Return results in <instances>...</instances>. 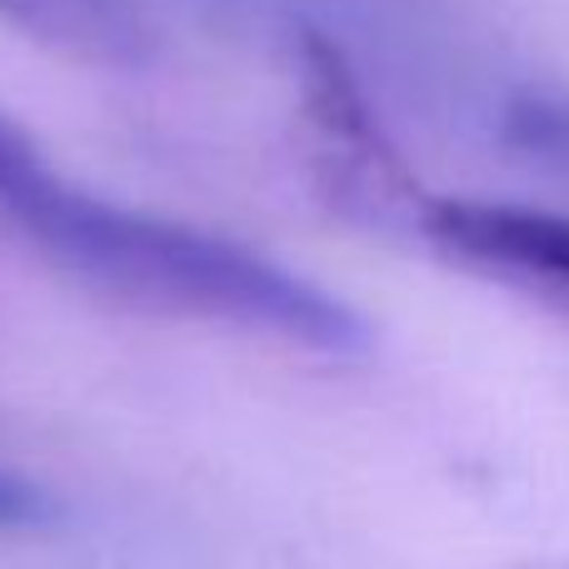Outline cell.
I'll list each match as a JSON object with an SVG mask.
<instances>
[{"label": "cell", "instance_id": "6da1fadb", "mask_svg": "<svg viewBox=\"0 0 569 569\" xmlns=\"http://www.w3.org/2000/svg\"><path fill=\"white\" fill-rule=\"evenodd\" d=\"M0 210L66 276L130 305L250 330L315 355H360L370 345L360 315L300 270L216 230L110 200L56 166L36 170Z\"/></svg>", "mask_w": 569, "mask_h": 569}, {"label": "cell", "instance_id": "7a4b0ae2", "mask_svg": "<svg viewBox=\"0 0 569 569\" xmlns=\"http://www.w3.org/2000/svg\"><path fill=\"white\" fill-rule=\"evenodd\" d=\"M300 110L325 200L360 226L420 240V220L435 196L415 180L395 140L385 136L345 56L320 36L300 40Z\"/></svg>", "mask_w": 569, "mask_h": 569}, {"label": "cell", "instance_id": "3957f363", "mask_svg": "<svg viewBox=\"0 0 569 569\" xmlns=\"http://www.w3.org/2000/svg\"><path fill=\"white\" fill-rule=\"evenodd\" d=\"M420 246L470 276L569 310V216L515 200L435 196L420 220Z\"/></svg>", "mask_w": 569, "mask_h": 569}, {"label": "cell", "instance_id": "277c9868", "mask_svg": "<svg viewBox=\"0 0 569 569\" xmlns=\"http://www.w3.org/2000/svg\"><path fill=\"white\" fill-rule=\"evenodd\" d=\"M0 26L100 70H136L160 50L156 0H0Z\"/></svg>", "mask_w": 569, "mask_h": 569}, {"label": "cell", "instance_id": "5b68a950", "mask_svg": "<svg viewBox=\"0 0 569 569\" xmlns=\"http://www.w3.org/2000/svg\"><path fill=\"white\" fill-rule=\"evenodd\" d=\"M46 166H50L46 150H40L16 120L0 116V200H6L10 190H20L36 170H46Z\"/></svg>", "mask_w": 569, "mask_h": 569}, {"label": "cell", "instance_id": "8992f818", "mask_svg": "<svg viewBox=\"0 0 569 569\" xmlns=\"http://www.w3.org/2000/svg\"><path fill=\"white\" fill-rule=\"evenodd\" d=\"M36 495H30V485L26 480H16V475L0 465V530L6 525H30L36 520Z\"/></svg>", "mask_w": 569, "mask_h": 569}, {"label": "cell", "instance_id": "52a82bcc", "mask_svg": "<svg viewBox=\"0 0 569 569\" xmlns=\"http://www.w3.org/2000/svg\"><path fill=\"white\" fill-rule=\"evenodd\" d=\"M525 569H555V565H525Z\"/></svg>", "mask_w": 569, "mask_h": 569}]
</instances>
